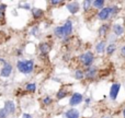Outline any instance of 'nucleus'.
I'll return each mask as SVG.
<instances>
[{"label": "nucleus", "mask_w": 125, "mask_h": 118, "mask_svg": "<svg viewBox=\"0 0 125 118\" xmlns=\"http://www.w3.org/2000/svg\"><path fill=\"white\" fill-rule=\"evenodd\" d=\"M119 11L120 9L117 6H108L100 10L97 17L100 21H106V20H110L111 18H114L119 13Z\"/></svg>", "instance_id": "nucleus-1"}, {"label": "nucleus", "mask_w": 125, "mask_h": 118, "mask_svg": "<svg viewBox=\"0 0 125 118\" xmlns=\"http://www.w3.org/2000/svg\"><path fill=\"white\" fill-rule=\"evenodd\" d=\"M17 67L20 72L24 73V74H29V73H31L33 71V69H34V61L31 59L19 60L17 64Z\"/></svg>", "instance_id": "nucleus-2"}, {"label": "nucleus", "mask_w": 125, "mask_h": 118, "mask_svg": "<svg viewBox=\"0 0 125 118\" xmlns=\"http://www.w3.org/2000/svg\"><path fill=\"white\" fill-rule=\"evenodd\" d=\"M79 61L81 62L84 67L89 68V67H91V64H93V61H94V55H93L92 52H86L82 55H80Z\"/></svg>", "instance_id": "nucleus-3"}, {"label": "nucleus", "mask_w": 125, "mask_h": 118, "mask_svg": "<svg viewBox=\"0 0 125 118\" xmlns=\"http://www.w3.org/2000/svg\"><path fill=\"white\" fill-rule=\"evenodd\" d=\"M120 90H121V84L120 83L112 84V86H111V89H110V94H109V96H110V99L112 100V101H115V100L117 99Z\"/></svg>", "instance_id": "nucleus-4"}, {"label": "nucleus", "mask_w": 125, "mask_h": 118, "mask_svg": "<svg viewBox=\"0 0 125 118\" xmlns=\"http://www.w3.org/2000/svg\"><path fill=\"white\" fill-rule=\"evenodd\" d=\"M82 100H83V96H82L80 93H73V94L71 95L70 100H69V105L76 106V105H78V104L81 103Z\"/></svg>", "instance_id": "nucleus-5"}, {"label": "nucleus", "mask_w": 125, "mask_h": 118, "mask_svg": "<svg viewBox=\"0 0 125 118\" xmlns=\"http://www.w3.org/2000/svg\"><path fill=\"white\" fill-rule=\"evenodd\" d=\"M112 32H113V35H114V36L120 37L125 33V28H124L123 25H121V24L115 23V24H113V26H112Z\"/></svg>", "instance_id": "nucleus-6"}, {"label": "nucleus", "mask_w": 125, "mask_h": 118, "mask_svg": "<svg viewBox=\"0 0 125 118\" xmlns=\"http://www.w3.org/2000/svg\"><path fill=\"white\" fill-rule=\"evenodd\" d=\"M97 74H98V69L92 66L87 68L86 71H84V78H87V79H89V80L94 79V78L97 77Z\"/></svg>", "instance_id": "nucleus-7"}, {"label": "nucleus", "mask_w": 125, "mask_h": 118, "mask_svg": "<svg viewBox=\"0 0 125 118\" xmlns=\"http://www.w3.org/2000/svg\"><path fill=\"white\" fill-rule=\"evenodd\" d=\"M62 31H64L65 37H68L69 35L71 34V32H73V22H71L70 20H67L64 25H62Z\"/></svg>", "instance_id": "nucleus-8"}, {"label": "nucleus", "mask_w": 125, "mask_h": 118, "mask_svg": "<svg viewBox=\"0 0 125 118\" xmlns=\"http://www.w3.org/2000/svg\"><path fill=\"white\" fill-rule=\"evenodd\" d=\"M79 9H80V6L77 1L69 2V3L67 4V10H68L71 14H76V13L79 11Z\"/></svg>", "instance_id": "nucleus-9"}, {"label": "nucleus", "mask_w": 125, "mask_h": 118, "mask_svg": "<svg viewBox=\"0 0 125 118\" xmlns=\"http://www.w3.org/2000/svg\"><path fill=\"white\" fill-rule=\"evenodd\" d=\"M11 72H12V66L9 62H6L1 69V75L4 78H8L11 74Z\"/></svg>", "instance_id": "nucleus-10"}, {"label": "nucleus", "mask_w": 125, "mask_h": 118, "mask_svg": "<svg viewBox=\"0 0 125 118\" xmlns=\"http://www.w3.org/2000/svg\"><path fill=\"white\" fill-rule=\"evenodd\" d=\"M39 48H40V52H41L42 54L46 55V54H48V53H50V50H51V48H52V46H51V44L47 43V42H43V43L40 44Z\"/></svg>", "instance_id": "nucleus-11"}, {"label": "nucleus", "mask_w": 125, "mask_h": 118, "mask_svg": "<svg viewBox=\"0 0 125 118\" xmlns=\"http://www.w3.org/2000/svg\"><path fill=\"white\" fill-rule=\"evenodd\" d=\"M4 109H6V112L8 113V114H13L15 110V104L13 103L12 101H7L6 103H4Z\"/></svg>", "instance_id": "nucleus-12"}, {"label": "nucleus", "mask_w": 125, "mask_h": 118, "mask_svg": "<svg viewBox=\"0 0 125 118\" xmlns=\"http://www.w3.org/2000/svg\"><path fill=\"white\" fill-rule=\"evenodd\" d=\"M98 32H99V36H101V37L105 36V35L110 32V25L106 23L102 24V25L99 27V31H98Z\"/></svg>", "instance_id": "nucleus-13"}, {"label": "nucleus", "mask_w": 125, "mask_h": 118, "mask_svg": "<svg viewBox=\"0 0 125 118\" xmlns=\"http://www.w3.org/2000/svg\"><path fill=\"white\" fill-rule=\"evenodd\" d=\"M106 49V44L104 41H100L99 43L95 45V52L97 54H103Z\"/></svg>", "instance_id": "nucleus-14"}, {"label": "nucleus", "mask_w": 125, "mask_h": 118, "mask_svg": "<svg viewBox=\"0 0 125 118\" xmlns=\"http://www.w3.org/2000/svg\"><path fill=\"white\" fill-rule=\"evenodd\" d=\"M65 118H79V112L75 108L68 109L65 113Z\"/></svg>", "instance_id": "nucleus-15"}, {"label": "nucleus", "mask_w": 125, "mask_h": 118, "mask_svg": "<svg viewBox=\"0 0 125 118\" xmlns=\"http://www.w3.org/2000/svg\"><path fill=\"white\" fill-rule=\"evenodd\" d=\"M104 4H105V1H104V0H93L92 1V8L102 10V9L104 8Z\"/></svg>", "instance_id": "nucleus-16"}, {"label": "nucleus", "mask_w": 125, "mask_h": 118, "mask_svg": "<svg viewBox=\"0 0 125 118\" xmlns=\"http://www.w3.org/2000/svg\"><path fill=\"white\" fill-rule=\"evenodd\" d=\"M115 50H116V45H115V43H110L108 46H106L105 53L108 56H111V55L114 54Z\"/></svg>", "instance_id": "nucleus-17"}, {"label": "nucleus", "mask_w": 125, "mask_h": 118, "mask_svg": "<svg viewBox=\"0 0 125 118\" xmlns=\"http://www.w3.org/2000/svg\"><path fill=\"white\" fill-rule=\"evenodd\" d=\"M32 14H33V18H34V19H41V18L44 15V11L41 10V9H39V8H34L32 10Z\"/></svg>", "instance_id": "nucleus-18"}, {"label": "nucleus", "mask_w": 125, "mask_h": 118, "mask_svg": "<svg viewBox=\"0 0 125 118\" xmlns=\"http://www.w3.org/2000/svg\"><path fill=\"white\" fill-rule=\"evenodd\" d=\"M54 34H55V36L58 37V38H65L64 31H62V26H57V27H55Z\"/></svg>", "instance_id": "nucleus-19"}, {"label": "nucleus", "mask_w": 125, "mask_h": 118, "mask_svg": "<svg viewBox=\"0 0 125 118\" xmlns=\"http://www.w3.org/2000/svg\"><path fill=\"white\" fill-rule=\"evenodd\" d=\"M91 7H92V1H91V0H84V1L82 2V8H83V10L86 11V12L90 10Z\"/></svg>", "instance_id": "nucleus-20"}, {"label": "nucleus", "mask_w": 125, "mask_h": 118, "mask_svg": "<svg viewBox=\"0 0 125 118\" xmlns=\"http://www.w3.org/2000/svg\"><path fill=\"white\" fill-rule=\"evenodd\" d=\"M75 78L77 80H82L84 78V71H82L81 69H77L75 71Z\"/></svg>", "instance_id": "nucleus-21"}, {"label": "nucleus", "mask_w": 125, "mask_h": 118, "mask_svg": "<svg viewBox=\"0 0 125 118\" xmlns=\"http://www.w3.org/2000/svg\"><path fill=\"white\" fill-rule=\"evenodd\" d=\"M67 95H68V92H67L66 90H64V89H62V90H59L58 92H57L56 97L58 100H62V99H64V97H66Z\"/></svg>", "instance_id": "nucleus-22"}, {"label": "nucleus", "mask_w": 125, "mask_h": 118, "mask_svg": "<svg viewBox=\"0 0 125 118\" xmlns=\"http://www.w3.org/2000/svg\"><path fill=\"white\" fill-rule=\"evenodd\" d=\"M25 90L28 91V92H31V93L35 92V91H36V84L35 83H28L25 85Z\"/></svg>", "instance_id": "nucleus-23"}, {"label": "nucleus", "mask_w": 125, "mask_h": 118, "mask_svg": "<svg viewBox=\"0 0 125 118\" xmlns=\"http://www.w3.org/2000/svg\"><path fill=\"white\" fill-rule=\"evenodd\" d=\"M52 103H53L52 97H50V96H45V97L43 99V104H45V105H51Z\"/></svg>", "instance_id": "nucleus-24"}, {"label": "nucleus", "mask_w": 125, "mask_h": 118, "mask_svg": "<svg viewBox=\"0 0 125 118\" xmlns=\"http://www.w3.org/2000/svg\"><path fill=\"white\" fill-rule=\"evenodd\" d=\"M7 116H8V113L6 112L4 108H1V109H0V118H6Z\"/></svg>", "instance_id": "nucleus-25"}, {"label": "nucleus", "mask_w": 125, "mask_h": 118, "mask_svg": "<svg viewBox=\"0 0 125 118\" xmlns=\"http://www.w3.org/2000/svg\"><path fill=\"white\" fill-rule=\"evenodd\" d=\"M120 52H121V56L123 57V58H125V45H123L121 47V50H120Z\"/></svg>", "instance_id": "nucleus-26"}, {"label": "nucleus", "mask_w": 125, "mask_h": 118, "mask_svg": "<svg viewBox=\"0 0 125 118\" xmlns=\"http://www.w3.org/2000/svg\"><path fill=\"white\" fill-rule=\"evenodd\" d=\"M36 33H37V27L35 26V27L32 28V31H31V34H32V35H37Z\"/></svg>", "instance_id": "nucleus-27"}, {"label": "nucleus", "mask_w": 125, "mask_h": 118, "mask_svg": "<svg viewBox=\"0 0 125 118\" xmlns=\"http://www.w3.org/2000/svg\"><path fill=\"white\" fill-rule=\"evenodd\" d=\"M62 1H56V0H53V1H51V4H54V6H57V4H62Z\"/></svg>", "instance_id": "nucleus-28"}, {"label": "nucleus", "mask_w": 125, "mask_h": 118, "mask_svg": "<svg viewBox=\"0 0 125 118\" xmlns=\"http://www.w3.org/2000/svg\"><path fill=\"white\" fill-rule=\"evenodd\" d=\"M3 17H4V12L0 10V21H1V20H3Z\"/></svg>", "instance_id": "nucleus-29"}, {"label": "nucleus", "mask_w": 125, "mask_h": 118, "mask_svg": "<svg viewBox=\"0 0 125 118\" xmlns=\"http://www.w3.org/2000/svg\"><path fill=\"white\" fill-rule=\"evenodd\" d=\"M6 8H7L6 4H0V10H1V11H4V10H6Z\"/></svg>", "instance_id": "nucleus-30"}, {"label": "nucleus", "mask_w": 125, "mask_h": 118, "mask_svg": "<svg viewBox=\"0 0 125 118\" xmlns=\"http://www.w3.org/2000/svg\"><path fill=\"white\" fill-rule=\"evenodd\" d=\"M22 118H32V116L30 114H23V117Z\"/></svg>", "instance_id": "nucleus-31"}, {"label": "nucleus", "mask_w": 125, "mask_h": 118, "mask_svg": "<svg viewBox=\"0 0 125 118\" xmlns=\"http://www.w3.org/2000/svg\"><path fill=\"white\" fill-rule=\"evenodd\" d=\"M86 103H87V104L90 103V99H87V100H86Z\"/></svg>", "instance_id": "nucleus-32"}, {"label": "nucleus", "mask_w": 125, "mask_h": 118, "mask_svg": "<svg viewBox=\"0 0 125 118\" xmlns=\"http://www.w3.org/2000/svg\"><path fill=\"white\" fill-rule=\"evenodd\" d=\"M123 116H124V118H125V109L123 110Z\"/></svg>", "instance_id": "nucleus-33"}, {"label": "nucleus", "mask_w": 125, "mask_h": 118, "mask_svg": "<svg viewBox=\"0 0 125 118\" xmlns=\"http://www.w3.org/2000/svg\"><path fill=\"white\" fill-rule=\"evenodd\" d=\"M106 118H109V117H106Z\"/></svg>", "instance_id": "nucleus-34"}]
</instances>
